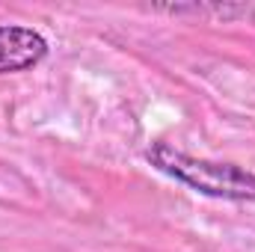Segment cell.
<instances>
[{"label":"cell","instance_id":"6da1fadb","mask_svg":"<svg viewBox=\"0 0 255 252\" xmlns=\"http://www.w3.org/2000/svg\"><path fill=\"white\" fill-rule=\"evenodd\" d=\"M145 160L169 175L172 181L196 190L211 199H226V202H255V172L238 163H223V160H205L193 157L169 142H151L145 148Z\"/></svg>","mask_w":255,"mask_h":252},{"label":"cell","instance_id":"7a4b0ae2","mask_svg":"<svg viewBox=\"0 0 255 252\" xmlns=\"http://www.w3.org/2000/svg\"><path fill=\"white\" fill-rule=\"evenodd\" d=\"M48 57V42L33 27L21 24H0V77L18 74Z\"/></svg>","mask_w":255,"mask_h":252}]
</instances>
